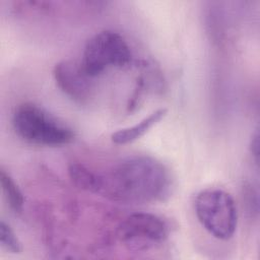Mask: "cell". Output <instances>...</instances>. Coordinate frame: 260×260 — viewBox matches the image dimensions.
Segmentation results:
<instances>
[{
  "mask_svg": "<svg viewBox=\"0 0 260 260\" xmlns=\"http://www.w3.org/2000/svg\"><path fill=\"white\" fill-rule=\"evenodd\" d=\"M99 194L123 203H152L164 200L171 191L169 170L149 155L122 158L100 174Z\"/></svg>",
  "mask_w": 260,
  "mask_h": 260,
  "instance_id": "obj_1",
  "label": "cell"
},
{
  "mask_svg": "<svg viewBox=\"0 0 260 260\" xmlns=\"http://www.w3.org/2000/svg\"><path fill=\"white\" fill-rule=\"evenodd\" d=\"M12 126L21 139L38 145L60 146L75 136L70 127L34 103H23L14 110Z\"/></svg>",
  "mask_w": 260,
  "mask_h": 260,
  "instance_id": "obj_2",
  "label": "cell"
},
{
  "mask_svg": "<svg viewBox=\"0 0 260 260\" xmlns=\"http://www.w3.org/2000/svg\"><path fill=\"white\" fill-rule=\"evenodd\" d=\"M194 208L201 225L214 238L229 240L234 236L238 211L231 194L216 188L202 190L195 197Z\"/></svg>",
  "mask_w": 260,
  "mask_h": 260,
  "instance_id": "obj_3",
  "label": "cell"
},
{
  "mask_svg": "<svg viewBox=\"0 0 260 260\" xmlns=\"http://www.w3.org/2000/svg\"><path fill=\"white\" fill-rule=\"evenodd\" d=\"M131 60L132 53L125 39L116 31L103 30L87 41L80 63L94 78L111 67H125Z\"/></svg>",
  "mask_w": 260,
  "mask_h": 260,
  "instance_id": "obj_4",
  "label": "cell"
},
{
  "mask_svg": "<svg viewBox=\"0 0 260 260\" xmlns=\"http://www.w3.org/2000/svg\"><path fill=\"white\" fill-rule=\"evenodd\" d=\"M170 228L160 216L149 212H134L126 216L117 229L120 242L131 251H145L162 244Z\"/></svg>",
  "mask_w": 260,
  "mask_h": 260,
  "instance_id": "obj_5",
  "label": "cell"
},
{
  "mask_svg": "<svg viewBox=\"0 0 260 260\" xmlns=\"http://www.w3.org/2000/svg\"><path fill=\"white\" fill-rule=\"evenodd\" d=\"M53 76L60 90L77 104H86L93 94V82L81 63L62 60L55 64Z\"/></svg>",
  "mask_w": 260,
  "mask_h": 260,
  "instance_id": "obj_6",
  "label": "cell"
},
{
  "mask_svg": "<svg viewBox=\"0 0 260 260\" xmlns=\"http://www.w3.org/2000/svg\"><path fill=\"white\" fill-rule=\"evenodd\" d=\"M168 113L166 108H160L150 113L147 117L143 118L136 124L122 128L112 134V141L116 144H127L131 143L141 136H143L151 127L156 125Z\"/></svg>",
  "mask_w": 260,
  "mask_h": 260,
  "instance_id": "obj_7",
  "label": "cell"
},
{
  "mask_svg": "<svg viewBox=\"0 0 260 260\" xmlns=\"http://www.w3.org/2000/svg\"><path fill=\"white\" fill-rule=\"evenodd\" d=\"M68 173L70 179L78 188L99 193L101 185L100 173H96L79 162H72L69 166Z\"/></svg>",
  "mask_w": 260,
  "mask_h": 260,
  "instance_id": "obj_8",
  "label": "cell"
},
{
  "mask_svg": "<svg viewBox=\"0 0 260 260\" xmlns=\"http://www.w3.org/2000/svg\"><path fill=\"white\" fill-rule=\"evenodd\" d=\"M0 183L5 200L15 213H20L23 207V195L11 176L3 169H0Z\"/></svg>",
  "mask_w": 260,
  "mask_h": 260,
  "instance_id": "obj_9",
  "label": "cell"
},
{
  "mask_svg": "<svg viewBox=\"0 0 260 260\" xmlns=\"http://www.w3.org/2000/svg\"><path fill=\"white\" fill-rule=\"evenodd\" d=\"M0 244L3 249L13 254L20 253L22 250L21 243L19 242L18 238L10 225L7 224L4 220H1L0 222Z\"/></svg>",
  "mask_w": 260,
  "mask_h": 260,
  "instance_id": "obj_10",
  "label": "cell"
},
{
  "mask_svg": "<svg viewBox=\"0 0 260 260\" xmlns=\"http://www.w3.org/2000/svg\"><path fill=\"white\" fill-rule=\"evenodd\" d=\"M250 150L252 155L254 156V159L256 161V164H258V159H259V134L256 131L255 134L253 135V138L251 140V144H250Z\"/></svg>",
  "mask_w": 260,
  "mask_h": 260,
  "instance_id": "obj_11",
  "label": "cell"
}]
</instances>
